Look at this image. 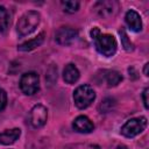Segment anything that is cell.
Masks as SVG:
<instances>
[{
    "instance_id": "1",
    "label": "cell",
    "mask_w": 149,
    "mask_h": 149,
    "mask_svg": "<svg viewBox=\"0 0 149 149\" xmlns=\"http://www.w3.org/2000/svg\"><path fill=\"white\" fill-rule=\"evenodd\" d=\"M40 21H41V15L36 10L26 12L17 21L16 24L17 34L20 36H27L31 34L40 24Z\"/></svg>"
},
{
    "instance_id": "2",
    "label": "cell",
    "mask_w": 149,
    "mask_h": 149,
    "mask_svg": "<svg viewBox=\"0 0 149 149\" xmlns=\"http://www.w3.org/2000/svg\"><path fill=\"white\" fill-rule=\"evenodd\" d=\"M95 99V92L92 88V86L84 84L78 86L73 92V100L78 108L84 109L88 107Z\"/></svg>"
},
{
    "instance_id": "3",
    "label": "cell",
    "mask_w": 149,
    "mask_h": 149,
    "mask_svg": "<svg viewBox=\"0 0 149 149\" xmlns=\"http://www.w3.org/2000/svg\"><path fill=\"white\" fill-rule=\"evenodd\" d=\"M94 44H95L98 52L105 57L113 56L118 48L116 40L114 38L113 35H109V34H100L94 40Z\"/></svg>"
},
{
    "instance_id": "4",
    "label": "cell",
    "mask_w": 149,
    "mask_h": 149,
    "mask_svg": "<svg viewBox=\"0 0 149 149\" xmlns=\"http://www.w3.org/2000/svg\"><path fill=\"white\" fill-rule=\"evenodd\" d=\"M148 125L147 118L140 116V118H133L128 120L122 127H121V134L126 137H135L136 135L141 134Z\"/></svg>"
},
{
    "instance_id": "5",
    "label": "cell",
    "mask_w": 149,
    "mask_h": 149,
    "mask_svg": "<svg viewBox=\"0 0 149 149\" xmlns=\"http://www.w3.org/2000/svg\"><path fill=\"white\" fill-rule=\"evenodd\" d=\"M20 88L27 95L35 94L40 88V77L36 72L23 73L20 79Z\"/></svg>"
},
{
    "instance_id": "6",
    "label": "cell",
    "mask_w": 149,
    "mask_h": 149,
    "mask_svg": "<svg viewBox=\"0 0 149 149\" xmlns=\"http://www.w3.org/2000/svg\"><path fill=\"white\" fill-rule=\"evenodd\" d=\"M47 119H48V109L43 105H41V104L35 105L30 109L29 120L34 128H40V127L44 126L47 122Z\"/></svg>"
},
{
    "instance_id": "7",
    "label": "cell",
    "mask_w": 149,
    "mask_h": 149,
    "mask_svg": "<svg viewBox=\"0 0 149 149\" xmlns=\"http://www.w3.org/2000/svg\"><path fill=\"white\" fill-rule=\"evenodd\" d=\"M78 37V31L71 27H62L56 33V41L62 45L72 44Z\"/></svg>"
},
{
    "instance_id": "8",
    "label": "cell",
    "mask_w": 149,
    "mask_h": 149,
    "mask_svg": "<svg viewBox=\"0 0 149 149\" xmlns=\"http://www.w3.org/2000/svg\"><path fill=\"white\" fill-rule=\"evenodd\" d=\"M72 127L77 133H81V134H88L94 129L93 122L85 115L77 116L72 122Z\"/></svg>"
},
{
    "instance_id": "9",
    "label": "cell",
    "mask_w": 149,
    "mask_h": 149,
    "mask_svg": "<svg viewBox=\"0 0 149 149\" xmlns=\"http://www.w3.org/2000/svg\"><path fill=\"white\" fill-rule=\"evenodd\" d=\"M125 20H126V23L127 26L130 28V30L137 33V31H141L142 30V20H141V16L137 12L130 9L126 13V16H125Z\"/></svg>"
},
{
    "instance_id": "10",
    "label": "cell",
    "mask_w": 149,
    "mask_h": 149,
    "mask_svg": "<svg viewBox=\"0 0 149 149\" xmlns=\"http://www.w3.org/2000/svg\"><path fill=\"white\" fill-rule=\"evenodd\" d=\"M21 135L20 128H13V129H7L5 132L0 133V144L3 146H9L14 143Z\"/></svg>"
},
{
    "instance_id": "11",
    "label": "cell",
    "mask_w": 149,
    "mask_h": 149,
    "mask_svg": "<svg viewBox=\"0 0 149 149\" xmlns=\"http://www.w3.org/2000/svg\"><path fill=\"white\" fill-rule=\"evenodd\" d=\"M79 70L77 69V66L72 63H69L68 65H65L64 71H63V78L65 80V83L68 84H74L78 79H79Z\"/></svg>"
},
{
    "instance_id": "12",
    "label": "cell",
    "mask_w": 149,
    "mask_h": 149,
    "mask_svg": "<svg viewBox=\"0 0 149 149\" xmlns=\"http://www.w3.org/2000/svg\"><path fill=\"white\" fill-rule=\"evenodd\" d=\"M44 41V33H41L38 34L36 37L31 38V40H28L23 43H21L19 47H17V50L19 51H31L34 49H36L37 47H40Z\"/></svg>"
},
{
    "instance_id": "13",
    "label": "cell",
    "mask_w": 149,
    "mask_h": 149,
    "mask_svg": "<svg viewBox=\"0 0 149 149\" xmlns=\"http://www.w3.org/2000/svg\"><path fill=\"white\" fill-rule=\"evenodd\" d=\"M114 6L115 3L112 1H99L95 3V9L99 10V13L104 16H108L113 13V9H114Z\"/></svg>"
},
{
    "instance_id": "14",
    "label": "cell",
    "mask_w": 149,
    "mask_h": 149,
    "mask_svg": "<svg viewBox=\"0 0 149 149\" xmlns=\"http://www.w3.org/2000/svg\"><path fill=\"white\" fill-rule=\"evenodd\" d=\"M105 78H106V83H107L108 86H116L118 84H120L122 81L121 73L118 72V71H114V70L108 71L106 73V77Z\"/></svg>"
},
{
    "instance_id": "15",
    "label": "cell",
    "mask_w": 149,
    "mask_h": 149,
    "mask_svg": "<svg viewBox=\"0 0 149 149\" xmlns=\"http://www.w3.org/2000/svg\"><path fill=\"white\" fill-rule=\"evenodd\" d=\"M119 34H120V36H121V44H122L123 49H125L127 52L133 51V50H134V45H133L132 41L128 38V35H127L126 30H125L123 28H121L120 31H119Z\"/></svg>"
},
{
    "instance_id": "16",
    "label": "cell",
    "mask_w": 149,
    "mask_h": 149,
    "mask_svg": "<svg viewBox=\"0 0 149 149\" xmlns=\"http://www.w3.org/2000/svg\"><path fill=\"white\" fill-rule=\"evenodd\" d=\"M8 22H9L8 13H7V10L3 6H0V34L3 33L7 29Z\"/></svg>"
},
{
    "instance_id": "17",
    "label": "cell",
    "mask_w": 149,
    "mask_h": 149,
    "mask_svg": "<svg viewBox=\"0 0 149 149\" xmlns=\"http://www.w3.org/2000/svg\"><path fill=\"white\" fill-rule=\"evenodd\" d=\"M115 107V100L113 98H106L102 100V102L99 106V109L101 113H108Z\"/></svg>"
},
{
    "instance_id": "18",
    "label": "cell",
    "mask_w": 149,
    "mask_h": 149,
    "mask_svg": "<svg viewBox=\"0 0 149 149\" xmlns=\"http://www.w3.org/2000/svg\"><path fill=\"white\" fill-rule=\"evenodd\" d=\"M62 6H63L64 12L74 13L79 8V2L78 1H62Z\"/></svg>"
},
{
    "instance_id": "19",
    "label": "cell",
    "mask_w": 149,
    "mask_h": 149,
    "mask_svg": "<svg viewBox=\"0 0 149 149\" xmlns=\"http://www.w3.org/2000/svg\"><path fill=\"white\" fill-rule=\"evenodd\" d=\"M6 104H7V94L2 88H0V112L6 107Z\"/></svg>"
},
{
    "instance_id": "20",
    "label": "cell",
    "mask_w": 149,
    "mask_h": 149,
    "mask_svg": "<svg viewBox=\"0 0 149 149\" xmlns=\"http://www.w3.org/2000/svg\"><path fill=\"white\" fill-rule=\"evenodd\" d=\"M148 92H149V88L148 87H146L144 88V91H143V93H142V99H143V105H144V107L148 109Z\"/></svg>"
},
{
    "instance_id": "21",
    "label": "cell",
    "mask_w": 149,
    "mask_h": 149,
    "mask_svg": "<svg viewBox=\"0 0 149 149\" xmlns=\"http://www.w3.org/2000/svg\"><path fill=\"white\" fill-rule=\"evenodd\" d=\"M90 34H91V37H92V40L94 41V40H95V38H97V37H98L100 34H101V31L99 30V28L94 27V28L91 30V33H90Z\"/></svg>"
},
{
    "instance_id": "22",
    "label": "cell",
    "mask_w": 149,
    "mask_h": 149,
    "mask_svg": "<svg viewBox=\"0 0 149 149\" xmlns=\"http://www.w3.org/2000/svg\"><path fill=\"white\" fill-rule=\"evenodd\" d=\"M148 68H149V63H146V64H144V69H143L144 76H148Z\"/></svg>"
},
{
    "instance_id": "23",
    "label": "cell",
    "mask_w": 149,
    "mask_h": 149,
    "mask_svg": "<svg viewBox=\"0 0 149 149\" xmlns=\"http://www.w3.org/2000/svg\"><path fill=\"white\" fill-rule=\"evenodd\" d=\"M116 149H128V148H127L125 144H121V146H118V147H116Z\"/></svg>"
},
{
    "instance_id": "24",
    "label": "cell",
    "mask_w": 149,
    "mask_h": 149,
    "mask_svg": "<svg viewBox=\"0 0 149 149\" xmlns=\"http://www.w3.org/2000/svg\"><path fill=\"white\" fill-rule=\"evenodd\" d=\"M93 148H94V149H99V147H98V146H94Z\"/></svg>"
}]
</instances>
